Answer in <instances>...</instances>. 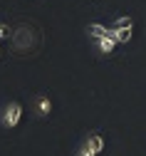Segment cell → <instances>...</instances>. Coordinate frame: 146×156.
I'll return each instance as SVG.
<instances>
[{
	"label": "cell",
	"mask_w": 146,
	"mask_h": 156,
	"mask_svg": "<svg viewBox=\"0 0 146 156\" xmlns=\"http://www.w3.org/2000/svg\"><path fill=\"white\" fill-rule=\"evenodd\" d=\"M104 144H107V141H104V136H101L99 131H89V134H87V139L82 141V146H87V149H89V151H94L97 156L104 151Z\"/></svg>",
	"instance_id": "obj_2"
},
{
	"label": "cell",
	"mask_w": 146,
	"mask_h": 156,
	"mask_svg": "<svg viewBox=\"0 0 146 156\" xmlns=\"http://www.w3.org/2000/svg\"><path fill=\"white\" fill-rule=\"evenodd\" d=\"M109 32H112V27H107V25H99V23H89V25H87V35L92 37L94 42L101 40V37H107Z\"/></svg>",
	"instance_id": "obj_3"
},
{
	"label": "cell",
	"mask_w": 146,
	"mask_h": 156,
	"mask_svg": "<svg viewBox=\"0 0 146 156\" xmlns=\"http://www.w3.org/2000/svg\"><path fill=\"white\" fill-rule=\"evenodd\" d=\"M131 27H134V25H129V27H112L109 35L114 37L119 45H124V42H129V40H131Z\"/></svg>",
	"instance_id": "obj_6"
},
{
	"label": "cell",
	"mask_w": 146,
	"mask_h": 156,
	"mask_svg": "<svg viewBox=\"0 0 146 156\" xmlns=\"http://www.w3.org/2000/svg\"><path fill=\"white\" fill-rule=\"evenodd\" d=\"M8 37H10V25L0 23V40H8Z\"/></svg>",
	"instance_id": "obj_8"
},
{
	"label": "cell",
	"mask_w": 146,
	"mask_h": 156,
	"mask_svg": "<svg viewBox=\"0 0 146 156\" xmlns=\"http://www.w3.org/2000/svg\"><path fill=\"white\" fill-rule=\"evenodd\" d=\"M35 112H37V116H50V112H52V99H50L47 94H40V97H37Z\"/></svg>",
	"instance_id": "obj_4"
},
{
	"label": "cell",
	"mask_w": 146,
	"mask_h": 156,
	"mask_svg": "<svg viewBox=\"0 0 146 156\" xmlns=\"http://www.w3.org/2000/svg\"><path fill=\"white\" fill-rule=\"evenodd\" d=\"M23 119V104L20 102H8L0 112V126L3 129H15Z\"/></svg>",
	"instance_id": "obj_1"
},
{
	"label": "cell",
	"mask_w": 146,
	"mask_h": 156,
	"mask_svg": "<svg viewBox=\"0 0 146 156\" xmlns=\"http://www.w3.org/2000/svg\"><path fill=\"white\" fill-rule=\"evenodd\" d=\"M129 25H134V20H131V17H126V15H121V17H116V20H114L112 27H129Z\"/></svg>",
	"instance_id": "obj_7"
},
{
	"label": "cell",
	"mask_w": 146,
	"mask_h": 156,
	"mask_svg": "<svg viewBox=\"0 0 146 156\" xmlns=\"http://www.w3.org/2000/svg\"><path fill=\"white\" fill-rule=\"evenodd\" d=\"M94 45H97V50H99L101 55H112V52L116 50V45H119V42L114 40L112 35H107V37H101V40H97Z\"/></svg>",
	"instance_id": "obj_5"
}]
</instances>
